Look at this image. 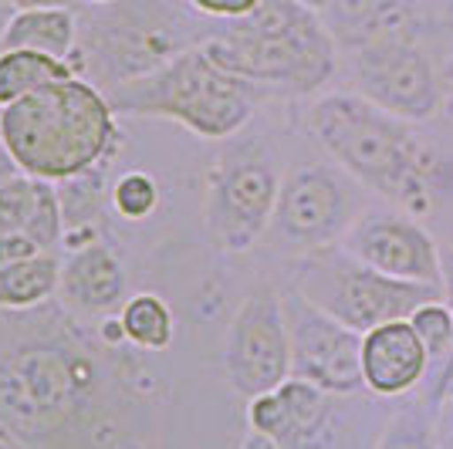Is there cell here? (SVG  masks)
Wrapping results in <instances>:
<instances>
[{"label":"cell","mask_w":453,"mask_h":449,"mask_svg":"<svg viewBox=\"0 0 453 449\" xmlns=\"http://www.w3.org/2000/svg\"><path fill=\"white\" fill-rule=\"evenodd\" d=\"M68 308L0 311V422L24 449H152V378Z\"/></svg>","instance_id":"1"},{"label":"cell","mask_w":453,"mask_h":449,"mask_svg":"<svg viewBox=\"0 0 453 449\" xmlns=\"http://www.w3.org/2000/svg\"><path fill=\"white\" fill-rule=\"evenodd\" d=\"M0 139L24 176L68 183L109 166L122 132L109 95L95 81L72 75L0 109Z\"/></svg>","instance_id":"2"},{"label":"cell","mask_w":453,"mask_h":449,"mask_svg":"<svg viewBox=\"0 0 453 449\" xmlns=\"http://www.w3.org/2000/svg\"><path fill=\"white\" fill-rule=\"evenodd\" d=\"M308 126L332 163L362 189L413 217L434 209V159L410 122L372 105L359 92H328L315 98Z\"/></svg>","instance_id":"3"},{"label":"cell","mask_w":453,"mask_h":449,"mask_svg":"<svg viewBox=\"0 0 453 449\" xmlns=\"http://www.w3.org/2000/svg\"><path fill=\"white\" fill-rule=\"evenodd\" d=\"M200 44L220 68L265 92L311 95L332 81L339 65L332 27L298 0H265L250 18L230 20Z\"/></svg>","instance_id":"4"},{"label":"cell","mask_w":453,"mask_h":449,"mask_svg":"<svg viewBox=\"0 0 453 449\" xmlns=\"http://www.w3.org/2000/svg\"><path fill=\"white\" fill-rule=\"evenodd\" d=\"M105 95L115 115L166 118L200 139L226 142L247 129L257 98H265V88L230 75L203 51V44H196L159 72L115 85Z\"/></svg>","instance_id":"5"},{"label":"cell","mask_w":453,"mask_h":449,"mask_svg":"<svg viewBox=\"0 0 453 449\" xmlns=\"http://www.w3.org/2000/svg\"><path fill=\"white\" fill-rule=\"evenodd\" d=\"M193 27L166 0H112L78 14V48L72 65L102 92L146 78L196 48Z\"/></svg>","instance_id":"6"},{"label":"cell","mask_w":453,"mask_h":449,"mask_svg":"<svg viewBox=\"0 0 453 449\" xmlns=\"http://www.w3.org/2000/svg\"><path fill=\"white\" fill-rule=\"evenodd\" d=\"M284 172L271 142L234 135L207 166L203 233L220 254H247L267 240Z\"/></svg>","instance_id":"7"},{"label":"cell","mask_w":453,"mask_h":449,"mask_svg":"<svg viewBox=\"0 0 453 449\" xmlns=\"http://www.w3.org/2000/svg\"><path fill=\"white\" fill-rule=\"evenodd\" d=\"M291 287L359 335L386 321L410 318L419 304L443 298L434 284L396 281L389 274H379L342 244L295 257Z\"/></svg>","instance_id":"8"},{"label":"cell","mask_w":453,"mask_h":449,"mask_svg":"<svg viewBox=\"0 0 453 449\" xmlns=\"http://www.w3.org/2000/svg\"><path fill=\"white\" fill-rule=\"evenodd\" d=\"M362 213V186L345 169L335 163H298L284 172L267 240L291 257H302L342 244Z\"/></svg>","instance_id":"9"},{"label":"cell","mask_w":453,"mask_h":449,"mask_svg":"<svg viewBox=\"0 0 453 449\" xmlns=\"http://www.w3.org/2000/svg\"><path fill=\"white\" fill-rule=\"evenodd\" d=\"M356 92L403 122H430L443 109V72L413 34L362 41L352 48Z\"/></svg>","instance_id":"10"},{"label":"cell","mask_w":453,"mask_h":449,"mask_svg":"<svg viewBox=\"0 0 453 449\" xmlns=\"http://www.w3.org/2000/svg\"><path fill=\"white\" fill-rule=\"evenodd\" d=\"M224 378L241 399L265 395L291 378V335L281 291L257 287L230 315L224 338Z\"/></svg>","instance_id":"11"},{"label":"cell","mask_w":453,"mask_h":449,"mask_svg":"<svg viewBox=\"0 0 453 449\" xmlns=\"http://www.w3.org/2000/svg\"><path fill=\"white\" fill-rule=\"evenodd\" d=\"M288 335H291V375L325 389L328 395H356L362 382V335L335 321L298 294L281 291Z\"/></svg>","instance_id":"12"},{"label":"cell","mask_w":453,"mask_h":449,"mask_svg":"<svg viewBox=\"0 0 453 449\" xmlns=\"http://www.w3.org/2000/svg\"><path fill=\"white\" fill-rule=\"evenodd\" d=\"M342 247L362 263L376 267L379 274L440 287V244L413 217L365 209L342 237Z\"/></svg>","instance_id":"13"},{"label":"cell","mask_w":453,"mask_h":449,"mask_svg":"<svg viewBox=\"0 0 453 449\" xmlns=\"http://www.w3.org/2000/svg\"><path fill=\"white\" fill-rule=\"evenodd\" d=\"M332 409L335 395L291 375L278 389L247 399V426L271 436L281 449H315L328 436Z\"/></svg>","instance_id":"14"},{"label":"cell","mask_w":453,"mask_h":449,"mask_svg":"<svg viewBox=\"0 0 453 449\" xmlns=\"http://www.w3.org/2000/svg\"><path fill=\"white\" fill-rule=\"evenodd\" d=\"M58 298L75 315H119V308L129 298V274L105 237L61 254Z\"/></svg>","instance_id":"15"},{"label":"cell","mask_w":453,"mask_h":449,"mask_svg":"<svg viewBox=\"0 0 453 449\" xmlns=\"http://www.w3.org/2000/svg\"><path fill=\"white\" fill-rule=\"evenodd\" d=\"M434 358L410 318L386 321L362 335V382L365 392L396 399L426 382Z\"/></svg>","instance_id":"16"},{"label":"cell","mask_w":453,"mask_h":449,"mask_svg":"<svg viewBox=\"0 0 453 449\" xmlns=\"http://www.w3.org/2000/svg\"><path fill=\"white\" fill-rule=\"evenodd\" d=\"M27 48L72 61L78 48L75 7H14L0 27V51Z\"/></svg>","instance_id":"17"},{"label":"cell","mask_w":453,"mask_h":449,"mask_svg":"<svg viewBox=\"0 0 453 449\" xmlns=\"http://www.w3.org/2000/svg\"><path fill=\"white\" fill-rule=\"evenodd\" d=\"M61 254L41 250L27 261L0 263V311H31L58 294Z\"/></svg>","instance_id":"18"},{"label":"cell","mask_w":453,"mask_h":449,"mask_svg":"<svg viewBox=\"0 0 453 449\" xmlns=\"http://www.w3.org/2000/svg\"><path fill=\"white\" fill-rule=\"evenodd\" d=\"M72 75H78L72 61L41 55V51H27V48L0 51V109L24 98V95L38 92L44 85H55V81H65Z\"/></svg>","instance_id":"19"},{"label":"cell","mask_w":453,"mask_h":449,"mask_svg":"<svg viewBox=\"0 0 453 449\" xmlns=\"http://www.w3.org/2000/svg\"><path fill=\"white\" fill-rule=\"evenodd\" d=\"M119 324H122V335L133 345L135 352H166L176 335V318H173V308L159 294L152 291H139L129 294L126 304L119 308Z\"/></svg>","instance_id":"20"},{"label":"cell","mask_w":453,"mask_h":449,"mask_svg":"<svg viewBox=\"0 0 453 449\" xmlns=\"http://www.w3.org/2000/svg\"><path fill=\"white\" fill-rule=\"evenodd\" d=\"M159 200H163V189H159V179L146 172V169H129L122 172L119 179L109 189V206L119 220L126 224H142L150 220L152 213L159 209Z\"/></svg>","instance_id":"21"},{"label":"cell","mask_w":453,"mask_h":449,"mask_svg":"<svg viewBox=\"0 0 453 449\" xmlns=\"http://www.w3.org/2000/svg\"><path fill=\"white\" fill-rule=\"evenodd\" d=\"M105 169L109 166H98L92 172H85V176L68 179V183H58L68 230L92 226L102 220V206H105Z\"/></svg>","instance_id":"22"},{"label":"cell","mask_w":453,"mask_h":449,"mask_svg":"<svg viewBox=\"0 0 453 449\" xmlns=\"http://www.w3.org/2000/svg\"><path fill=\"white\" fill-rule=\"evenodd\" d=\"M24 233H27L41 250H58V247L65 244L68 220H65V206H61L58 183L38 179V200H35V213H31V220L24 226Z\"/></svg>","instance_id":"23"},{"label":"cell","mask_w":453,"mask_h":449,"mask_svg":"<svg viewBox=\"0 0 453 449\" xmlns=\"http://www.w3.org/2000/svg\"><path fill=\"white\" fill-rule=\"evenodd\" d=\"M376 449H440V436L419 409H403L382 426Z\"/></svg>","instance_id":"24"},{"label":"cell","mask_w":453,"mask_h":449,"mask_svg":"<svg viewBox=\"0 0 453 449\" xmlns=\"http://www.w3.org/2000/svg\"><path fill=\"white\" fill-rule=\"evenodd\" d=\"M410 324L416 328V335L423 338L426 352L436 365L447 358L453 341V308L443 298H434L426 304H419L413 315H410Z\"/></svg>","instance_id":"25"},{"label":"cell","mask_w":453,"mask_h":449,"mask_svg":"<svg viewBox=\"0 0 453 449\" xmlns=\"http://www.w3.org/2000/svg\"><path fill=\"white\" fill-rule=\"evenodd\" d=\"M35 200H38V179L24 172L0 186V237L24 233V226L35 213Z\"/></svg>","instance_id":"26"},{"label":"cell","mask_w":453,"mask_h":449,"mask_svg":"<svg viewBox=\"0 0 453 449\" xmlns=\"http://www.w3.org/2000/svg\"><path fill=\"white\" fill-rule=\"evenodd\" d=\"M189 11L193 14H200V18H210V20H241V18H250L265 0H187Z\"/></svg>","instance_id":"27"},{"label":"cell","mask_w":453,"mask_h":449,"mask_svg":"<svg viewBox=\"0 0 453 449\" xmlns=\"http://www.w3.org/2000/svg\"><path fill=\"white\" fill-rule=\"evenodd\" d=\"M450 395H453V341H450V352H447V358H443V361L436 365L426 402H430L434 409H443V406L450 402Z\"/></svg>","instance_id":"28"},{"label":"cell","mask_w":453,"mask_h":449,"mask_svg":"<svg viewBox=\"0 0 453 449\" xmlns=\"http://www.w3.org/2000/svg\"><path fill=\"white\" fill-rule=\"evenodd\" d=\"M35 254H41V247L27 233H7V237H0V263L27 261Z\"/></svg>","instance_id":"29"},{"label":"cell","mask_w":453,"mask_h":449,"mask_svg":"<svg viewBox=\"0 0 453 449\" xmlns=\"http://www.w3.org/2000/svg\"><path fill=\"white\" fill-rule=\"evenodd\" d=\"M440 294L453 308V247H440Z\"/></svg>","instance_id":"30"},{"label":"cell","mask_w":453,"mask_h":449,"mask_svg":"<svg viewBox=\"0 0 453 449\" xmlns=\"http://www.w3.org/2000/svg\"><path fill=\"white\" fill-rule=\"evenodd\" d=\"M14 176H20V166L18 159L11 156V149H7V142L0 139V186L7 183V179H14Z\"/></svg>","instance_id":"31"},{"label":"cell","mask_w":453,"mask_h":449,"mask_svg":"<svg viewBox=\"0 0 453 449\" xmlns=\"http://www.w3.org/2000/svg\"><path fill=\"white\" fill-rule=\"evenodd\" d=\"M237 449H281L271 436H265V432H257V430H247V436L241 439V446Z\"/></svg>","instance_id":"32"},{"label":"cell","mask_w":453,"mask_h":449,"mask_svg":"<svg viewBox=\"0 0 453 449\" xmlns=\"http://www.w3.org/2000/svg\"><path fill=\"white\" fill-rule=\"evenodd\" d=\"M11 7H81L85 0H7Z\"/></svg>","instance_id":"33"},{"label":"cell","mask_w":453,"mask_h":449,"mask_svg":"<svg viewBox=\"0 0 453 449\" xmlns=\"http://www.w3.org/2000/svg\"><path fill=\"white\" fill-rule=\"evenodd\" d=\"M304 11H311V14H319L321 20L332 14V7H335V0H298Z\"/></svg>","instance_id":"34"},{"label":"cell","mask_w":453,"mask_h":449,"mask_svg":"<svg viewBox=\"0 0 453 449\" xmlns=\"http://www.w3.org/2000/svg\"><path fill=\"white\" fill-rule=\"evenodd\" d=\"M0 449H24V446L18 443V436H14V432L7 430L4 422H0Z\"/></svg>","instance_id":"35"},{"label":"cell","mask_w":453,"mask_h":449,"mask_svg":"<svg viewBox=\"0 0 453 449\" xmlns=\"http://www.w3.org/2000/svg\"><path fill=\"white\" fill-rule=\"evenodd\" d=\"M440 72H443V81H447V85H453V55L443 61V68H440Z\"/></svg>","instance_id":"36"},{"label":"cell","mask_w":453,"mask_h":449,"mask_svg":"<svg viewBox=\"0 0 453 449\" xmlns=\"http://www.w3.org/2000/svg\"><path fill=\"white\" fill-rule=\"evenodd\" d=\"M440 449H453V430L440 436Z\"/></svg>","instance_id":"37"},{"label":"cell","mask_w":453,"mask_h":449,"mask_svg":"<svg viewBox=\"0 0 453 449\" xmlns=\"http://www.w3.org/2000/svg\"><path fill=\"white\" fill-rule=\"evenodd\" d=\"M88 7H105V4H112V0H85Z\"/></svg>","instance_id":"38"},{"label":"cell","mask_w":453,"mask_h":449,"mask_svg":"<svg viewBox=\"0 0 453 449\" xmlns=\"http://www.w3.org/2000/svg\"><path fill=\"white\" fill-rule=\"evenodd\" d=\"M447 31H453V14L447 18Z\"/></svg>","instance_id":"39"},{"label":"cell","mask_w":453,"mask_h":449,"mask_svg":"<svg viewBox=\"0 0 453 449\" xmlns=\"http://www.w3.org/2000/svg\"><path fill=\"white\" fill-rule=\"evenodd\" d=\"M4 7H11V4H7V0H0V11H4Z\"/></svg>","instance_id":"40"},{"label":"cell","mask_w":453,"mask_h":449,"mask_svg":"<svg viewBox=\"0 0 453 449\" xmlns=\"http://www.w3.org/2000/svg\"><path fill=\"white\" fill-rule=\"evenodd\" d=\"M447 406H453V395H450V402H447Z\"/></svg>","instance_id":"41"}]
</instances>
